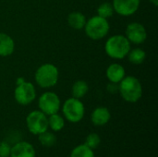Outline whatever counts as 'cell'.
I'll return each mask as SVG.
<instances>
[{"label": "cell", "instance_id": "cell-20", "mask_svg": "<svg viewBox=\"0 0 158 157\" xmlns=\"http://www.w3.org/2000/svg\"><path fill=\"white\" fill-rule=\"evenodd\" d=\"M38 141L44 147H52L56 143V137L53 132L48 131L47 130L46 131L38 135Z\"/></svg>", "mask_w": 158, "mask_h": 157}, {"label": "cell", "instance_id": "cell-8", "mask_svg": "<svg viewBox=\"0 0 158 157\" xmlns=\"http://www.w3.org/2000/svg\"><path fill=\"white\" fill-rule=\"evenodd\" d=\"M14 98L19 105H29L36 98V90L34 85L26 81L17 83L14 90Z\"/></svg>", "mask_w": 158, "mask_h": 157}, {"label": "cell", "instance_id": "cell-17", "mask_svg": "<svg viewBox=\"0 0 158 157\" xmlns=\"http://www.w3.org/2000/svg\"><path fill=\"white\" fill-rule=\"evenodd\" d=\"M65 127V118L58 113L48 116V129L54 132H58Z\"/></svg>", "mask_w": 158, "mask_h": 157}, {"label": "cell", "instance_id": "cell-22", "mask_svg": "<svg viewBox=\"0 0 158 157\" xmlns=\"http://www.w3.org/2000/svg\"><path fill=\"white\" fill-rule=\"evenodd\" d=\"M100 143H101V138H100L99 134H97L95 132H92V133L88 134L85 139V143H84L85 145H87L89 148H91L93 150L98 148Z\"/></svg>", "mask_w": 158, "mask_h": 157}, {"label": "cell", "instance_id": "cell-13", "mask_svg": "<svg viewBox=\"0 0 158 157\" xmlns=\"http://www.w3.org/2000/svg\"><path fill=\"white\" fill-rule=\"evenodd\" d=\"M106 76L109 82L119 83L126 76V70L121 64L112 63L107 67L106 70Z\"/></svg>", "mask_w": 158, "mask_h": 157}, {"label": "cell", "instance_id": "cell-21", "mask_svg": "<svg viewBox=\"0 0 158 157\" xmlns=\"http://www.w3.org/2000/svg\"><path fill=\"white\" fill-rule=\"evenodd\" d=\"M96 11H97L98 16L105 18L106 19L111 18L115 13L113 5H112V3H109V2H104L101 5H99Z\"/></svg>", "mask_w": 158, "mask_h": 157}, {"label": "cell", "instance_id": "cell-18", "mask_svg": "<svg viewBox=\"0 0 158 157\" xmlns=\"http://www.w3.org/2000/svg\"><path fill=\"white\" fill-rule=\"evenodd\" d=\"M127 57L131 64L141 65L144 62L146 58V53L143 49L140 47H136L130 50V52L127 55Z\"/></svg>", "mask_w": 158, "mask_h": 157}, {"label": "cell", "instance_id": "cell-23", "mask_svg": "<svg viewBox=\"0 0 158 157\" xmlns=\"http://www.w3.org/2000/svg\"><path fill=\"white\" fill-rule=\"evenodd\" d=\"M11 151V145L7 142L0 143V157H9Z\"/></svg>", "mask_w": 158, "mask_h": 157}, {"label": "cell", "instance_id": "cell-2", "mask_svg": "<svg viewBox=\"0 0 158 157\" xmlns=\"http://www.w3.org/2000/svg\"><path fill=\"white\" fill-rule=\"evenodd\" d=\"M131 43L125 35L116 34L109 37L105 43L106 54L113 59H124L131 49Z\"/></svg>", "mask_w": 158, "mask_h": 157}, {"label": "cell", "instance_id": "cell-3", "mask_svg": "<svg viewBox=\"0 0 158 157\" xmlns=\"http://www.w3.org/2000/svg\"><path fill=\"white\" fill-rule=\"evenodd\" d=\"M59 79V71L56 66L51 63L41 65L35 71L34 80L38 86L43 89H49L56 85Z\"/></svg>", "mask_w": 158, "mask_h": 157}, {"label": "cell", "instance_id": "cell-25", "mask_svg": "<svg viewBox=\"0 0 158 157\" xmlns=\"http://www.w3.org/2000/svg\"><path fill=\"white\" fill-rule=\"evenodd\" d=\"M151 4H153L155 6H158V0H149Z\"/></svg>", "mask_w": 158, "mask_h": 157}, {"label": "cell", "instance_id": "cell-12", "mask_svg": "<svg viewBox=\"0 0 158 157\" xmlns=\"http://www.w3.org/2000/svg\"><path fill=\"white\" fill-rule=\"evenodd\" d=\"M111 118V113L108 108L105 106H98L94 109L91 114V121L96 127H103L106 125Z\"/></svg>", "mask_w": 158, "mask_h": 157}, {"label": "cell", "instance_id": "cell-11", "mask_svg": "<svg viewBox=\"0 0 158 157\" xmlns=\"http://www.w3.org/2000/svg\"><path fill=\"white\" fill-rule=\"evenodd\" d=\"M9 157H36V151L31 143L18 142L11 146Z\"/></svg>", "mask_w": 158, "mask_h": 157}, {"label": "cell", "instance_id": "cell-16", "mask_svg": "<svg viewBox=\"0 0 158 157\" xmlns=\"http://www.w3.org/2000/svg\"><path fill=\"white\" fill-rule=\"evenodd\" d=\"M89 92V85L83 80L76 81L71 87V95L77 99H82Z\"/></svg>", "mask_w": 158, "mask_h": 157}, {"label": "cell", "instance_id": "cell-10", "mask_svg": "<svg viewBox=\"0 0 158 157\" xmlns=\"http://www.w3.org/2000/svg\"><path fill=\"white\" fill-rule=\"evenodd\" d=\"M112 5L117 14L122 17H129L138 11L140 0H113Z\"/></svg>", "mask_w": 158, "mask_h": 157}, {"label": "cell", "instance_id": "cell-6", "mask_svg": "<svg viewBox=\"0 0 158 157\" xmlns=\"http://www.w3.org/2000/svg\"><path fill=\"white\" fill-rule=\"evenodd\" d=\"M26 126L31 134L38 136L48 130V117L40 110H33L26 117Z\"/></svg>", "mask_w": 158, "mask_h": 157}, {"label": "cell", "instance_id": "cell-15", "mask_svg": "<svg viewBox=\"0 0 158 157\" xmlns=\"http://www.w3.org/2000/svg\"><path fill=\"white\" fill-rule=\"evenodd\" d=\"M67 21L70 28H72L73 30H76V31H80L84 28L87 19H86V17L84 16V14H82L81 12L73 11L69 14V16L67 18Z\"/></svg>", "mask_w": 158, "mask_h": 157}, {"label": "cell", "instance_id": "cell-7", "mask_svg": "<svg viewBox=\"0 0 158 157\" xmlns=\"http://www.w3.org/2000/svg\"><path fill=\"white\" fill-rule=\"evenodd\" d=\"M39 110L47 117L58 113L61 108V101L59 96L54 92H45L42 93L38 99Z\"/></svg>", "mask_w": 158, "mask_h": 157}, {"label": "cell", "instance_id": "cell-4", "mask_svg": "<svg viewBox=\"0 0 158 157\" xmlns=\"http://www.w3.org/2000/svg\"><path fill=\"white\" fill-rule=\"evenodd\" d=\"M86 35L94 41L104 39L109 32L110 25L106 19L102 18L98 15L90 18L84 26Z\"/></svg>", "mask_w": 158, "mask_h": 157}, {"label": "cell", "instance_id": "cell-1", "mask_svg": "<svg viewBox=\"0 0 158 157\" xmlns=\"http://www.w3.org/2000/svg\"><path fill=\"white\" fill-rule=\"evenodd\" d=\"M118 93L122 99L128 103H137L143 96V85L134 76H125L118 83Z\"/></svg>", "mask_w": 158, "mask_h": 157}, {"label": "cell", "instance_id": "cell-24", "mask_svg": "<svg viewBox=\"0 0 158 157\" xmlns=\"http://www.w3.org/2000/svg\"><path fill=\"white\" fill-rule=\"evenodd\" d=\"M106 90L110 93H118V83H114V82H109L106 85Z\"/></svg>", "mask_w": 158, "mask_h": 157}, {"label": "cell", "instance_id": "cell-19", "mask_svg": "<svg viewBox=\"0 0 158 157\" xmlns=\"http://www.w3.org/2000/svg\"><path fill=\"white\" fill-rule=\"evenodd\" d=\"M69 157H95V155L94 150L83 143L74 147L69 155Z\"/></svg>", "mask_w": 158, "mask_h": 157}, {"label": "cell", "instance_id": "cell-5", "mask_svg": "<svg viewBox=\"0 0 158 157\" xmlns=\"http://www.w3.org/2000/svg\"><path fill=\"white\" fill-rule=\"evenodd\" d=\"M61 106L64 118L70 123H78L84 118L85 106L81 99L70 97L67 99Z\"/></svg>", "mask_w": 158, "mask_h": 157}, {"label": "cell", "instance_id": "cell-9", "mask_svg": "<svg viewBox=\"0 0 158 157\" xmlns=\"http://www.w3.org/2000/svg\"><path fill=\"white\" fill-rule=\"evenodd\" d=\"M125 36L131 43L142 44L147 39V31L142 23L131 22L126 27Z\"/></svg>", "mask_w": 158, "mask_h": 157}, {"label": "cell", "instance_id": "cell-14", "mask_svg": "<svg viewBox=\"0 0 158 157\" xmlns=\"http://www.w3.org/2000/svg\"><path fill=\"white\" fill-rule=\"evenodd\" d=\"M15 50V42L13 38L4 32H0V56L6 57L13 54Z\"/></svg>", "mask_w": 158, "mask_h": 157}]
</instances>
